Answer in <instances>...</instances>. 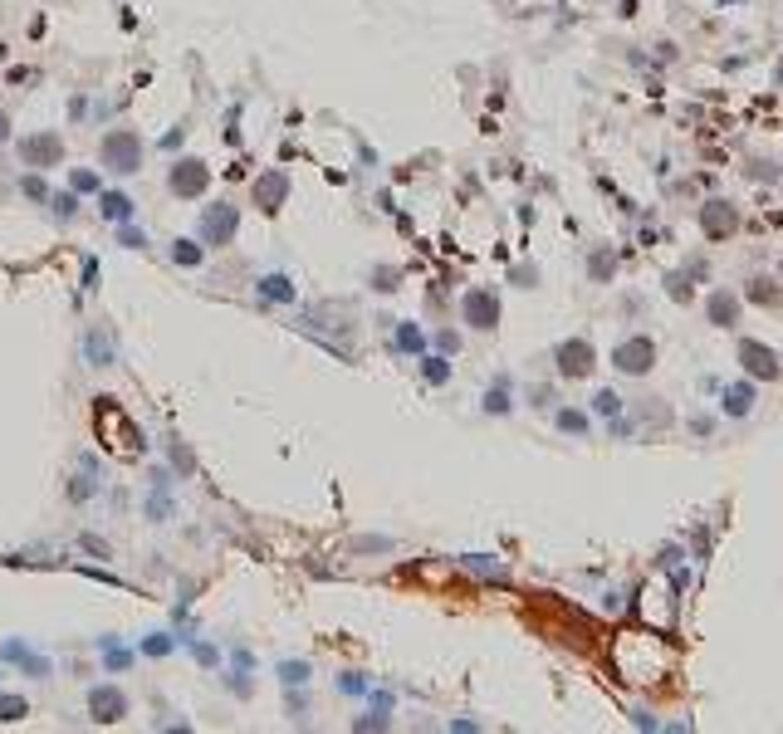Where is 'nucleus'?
<instances>
[{
    "label": "nucleus",
    "instance_id": "nucleus-1",
    "mask_svg": "<svg viewBox=\"0 0 783 734\" xmlns=\"http://www.w3.org/2000/svg\"><path fill=\"white\" fill-rule=\"evenodd\" d=\"M103 167H113V172H137V167H142V137L127 132V127L108 132V137H103Z\"/></svg>",
    "mask_w": 783,
    "mask_h": 734
},
{
    "label": "nucleus",
    "instance_id": "nucleus-2",
    "mask_svg": "<svg viewBox=\"0 0 783 734\" xmlns=\"http://www.w3.org/2000/svg\"><path fill=\"white\" fill-rule=\"evenodd\" d=\"M612 362H617V372H627V377H646L651 362H656V343H651V338H627V343H617Z\"/></svg>",
    "mask_w": 783,
    "mask_h": 734
},
{
    "label": "nucleus",
    "instance_id": "nucleus-3",
    "mask_svg": "<svg viewBox=\"0 0 783 734\" xmlns=\"http://www.w3.org/2000/svg\"><path fill=\"white\" fill-rule=\"evenodd\" d=\"M739 362H744V372L749 377H759V382H779L783 377V362L774 348H764V343H754V338H744L739 343Z\"/></svg>",
    "mask_w": 783,
    "mask_h": 734
},
{
    "label": "nucleus",
    "instance_id": "nucleus-4",
    "mask_svg": "<svg viewBox=\"0 0 783 734\" xmlns=\"http://www.w3.org/2000/svg\"><path fill=\"white\" fill-rule=\"evenodd\" d=\"M558 372L563 377H587L592 367H597V357H592V343L587 338H568V343H558Z\"/></svg>",
    "mask_w": 783,
    "mask_h": 734
},
{
    "label": "nucleus",
    "instance_id": "nucleus-5",
    "mask_svg": "<svg viewBox=\"0 0 783 734\" xmlns=\"http://www.w3.org/2000/svg\"><path fill=\"white\" fill-rule=\"evenodd\" d=\"M59 152H64L59 132H39V137H25V142H20V162H30V167H54Z\"/></svg>",
    "mask_w": 783,
    "mask_h": 734
},
{
    "label": "nucleus",
    "instance_id": "nucleus-6",
    "mask_svg": "<svg viewBox=\"0 0 783 734\" xmlns=\"http://www.w3.org/2000/svg\"><path fill=\"white\" fill-rule=\"evenodd\" d=\"M235 225H240L235 206H211L206 220H201V235H206L211 245H230V240H235Z\"/></svg>",
    "mask_w": 783,
    "mask_h": 734
},
{
    "label": "nucleus",
    "instance_id": "nucleus-7",
    "mask_svg": "<svg viewBox=\"0 0 783 734\" xmlns=\"http://www.w3.org/2000/svg\"><path fill=\"white\" fill-rule=\"evenodd\" d=\"M206 182H211V172H206V162H196V157H187V162L172 167V191H177V196H201Z\"/></svg>",
    "mask_w": 783,
    "mask_h": 734
},
{
    "label": "nucleus",
    "instance_id": "nucleus-8",
    "mask_svg": "<svg viewBox=\"0 0 783 734\" xmlns=\"http://www.w3.org/2000/svg\"><path fill=\"white\" fill-rule=\"evenodd\" d=\"M461 309H465V323H470V328H494V323H499V299L485 294V289H470Z\"/></svg>",
    "mask_w": 783,
    "mask_h": 734
},
{
    "label": "nucleus",
    "instance_id": "nucleus-9",
    "mask_svg": "<svg viewBox=\"0 0 783 734\" xmlns=\"http://www.w3.org/2000/svg\"><path fill=\"white\" fill-rule=\"evenodd\" d=\"M700 225H705V235L710 240H725V235H734V225H739V215L729 201H710V206L700 210Z\"/></svg>",
    "mask_w": 783,
    "mask_h": 734
},
{
    "label": "nucleus",
    "instance_id": "nucleus-10",
    "mask_svg": "<svg viewBox=\"0 0 783 734\" xmlns=\"http://www.w3.org/2000/svg\"><path fill=\"white\" fill-rule=\"evenodd\" d=\"M284 196H289V182H284L280 172H270V177H260V182H255V201H260L265 210H280Z\"/></svg>",
    "mask_w": 783,
    "mask_h": 734
},
{
    "label": "nucleus",
    "instance_id": "nucleus-11",
    "mask_svg": "<svg viewBox=\"0 0 783 734\" xmlns=\"http://www.w3.org/2000/svg\"><path fill=\"white\" fill-rule=\"evenodd\" d=\"M94 720L98 725H113V720H123V710H127V700L118 695V690H94Z\"/></svg>",
    "mask_w": 783,
    "mask_h": 734
},
{
    "label": "nucleus",
    "instance_id": "nucleus-12",
    "mask_svg": "<svg viewBox=\"0 0 783 734\" xmlns=\"http://www.w3.org/2000/svg\"><path fill=\"white\" fill-rule=\"evenodd\" d=\"M260 294H265V299H294V289H289L284 274H265V279H260Z\"/></svg>",
    "mask_w": 783,
    "mask_h": 734
},
{
    "label": "nucleus",
    "instance_id": "nucleus-13",
    "mask_svg": "<svg viewBox=\"0 0 783 734\" xmlns=\"http://www.w3.org/2000/svg\"><path fill=\"white\" fill-rule=\"evenodd\" d=\"M98 206H103V215H113V220H127V215H132V201H127V196H118V191H108Z\"/></svg>",
    "mask_w": 783,
    "mask_h": 734
},
{
    "label": "nucleus",
    "instance_id": "nucleus-14",
    "mask_svg": "<svg viewBox=\"0 0 783 734\" xmlns=\"http://www.w3.org/2000/svg\"><path fill=\"white\" fill-rule=\"evenodd\" d=\"M20 715H30V705H25L20 695H0V720L10 725V720H20Z\"/></svg>",
    "mask_w": 783,
    "mask_h": 734
},
{
    "label": "nucleus",
    "instance_id": "nucleus-15",
    "mask_svg": "<svg viewBox=\"0 0 783 734\" xmlns=\"http://www.w3.org/2000/svg\"><path fill=\"white\" fill-rule=\"evenodd\" d=\"M710 314H715V323H729V318H734V299H729V294H715V299H710Z\"/></svg>",
    "mask_w": 783,
    "mask_h": 734
},
{
    "label": "nucleus",
    "instance_id": "nucleus-16",
    "mask_svg": "<svg viewBox=\"0 0 783 734\" xmlns=\"http://www.w3.org/2000/svg\"><path fill=\"white\" fill-rule=\"evenodd\" d=\"M749 407H754V392H749V387H734V392H729V412L739 417V412H749Z\"/></svg>",
    "mask_w": 783,
    "mask_h": 734
},
{
    "label": "nucleus",
    "instance_id": "nucleus-17",
    "mask_svg": "<svg viewBox=\"0 0 783 734\" xmlns=\"http://www.w3.org/2000/svg\"><path fill=\"white\" fill-rule=\"evenodd\" d=\"M172 255H177V265H196V260H201V250H196L192 240H177V250H172Z\"/></svg>",
    "mask_w": 783,
    "mask_h": 734
},
{
    "label": "nucleus",
    "instance_id": "nucleus-18",
    "mask_svg": "<svg viewBox=\"0 0 783 734\" xmlns=\"http://www.w3.org/2000/svg\"><path fill=\"white\" fill-rule=\"evenodd\" d=\"M749 294H754L759 304H769V299H774V289H769V279H754V284H749Z\"/></svg>",
    "mask_w": 783,
    "mask_h": 734
},
{
    "label": "nucleus",
    "instance_id": "nucleus-19",
    "mask_svg": "<svg viewBox=\"0 0 783 734\" xmlns=\"http://www.w3.org/2000/svg\"><path fill=\"white\" fill-rule=\"evenodd\" d=\"M89 353H94L98 362H108V343H103V338H98V333H94V338H89Z\"/></svg>",
    "mask_w": 783,
    "mask_h": 734
},
{
    "label": "nucleus",
    "instance_id": "nucleus-20",
    "mask_svg": "<svg viewBox=\"0 0 783 734\" xmlns=\"http://www.w3.org/2000/svg\"><path fill=\"white\" fill-rule=\"evenodd\" d=\"M587 421L583 417H573V412H563V431H583Z\"/></svg>",
    "mask_w": 783,
    "mask_h": 734
},
{
    "label": "nucleus",
    "instance_id": "nucleus-21",
    "mask_svg": "<svg viewBox=\"0 0 783 734\" xmlns=\"http://www.w3.org/2000/svg\"><path fill=\"white\" fill-rule=\"evenodd\" d=\"M5 137H10V118L0 113V142H5Z\"/></svg>",
    "mask_w": 783,
    "mask_h": 734
},
{
    "label": "nucleus",
    "instance_id": "nucleus-22",
    "mask_svg": "<svg viewBox=\"0 0 783 734\" xmlns=\"http://www.w3.org/2000/svg\"><path fill=\"white\" fill-rule=\"evenodd\" d=\"M779 84H783V64H779Z\"/></svg>",
    "mask_w": 783,
    "mask_h": 734
}]
</instances>
